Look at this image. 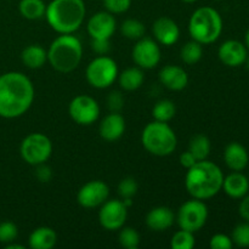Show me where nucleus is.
<instances>
[{
	"mask_svg": "<svg viewBox=\"0 0 249 249\" xmlns=\"http://www.w3.org/2000/svg\"><path fill=\"white\" fill-rule=\"evenodd\" d=\"M33 101V83L26 74L7 72L0 75V117L18 118L31 108Z\"/></svg>",
	"mask_w": 249,
	"mask_h": 249,
	"instance_id": "obj_1",
	"label": "nucleus"
},
{
	"mask_svg": "<svg viewBox=\"0 0 249 249\" xmlns=\"http://www.w3.org/2000/svg\"><path fill=\"white\" fill-rule=\"evenodd\" d=\"M224 174L213 162L203 160L195 163L187 169L185 187L192 198L209 199L223 189Z\"/></svg>",
	"mask_w": 249,
	"mask_h": 249,
	"instance_id": "obj_2",
	"label": "nucleus"
},
{
	"mask_svg": "<svg viewBox=\"0 0 249 249\" xmlns=\"http://www.w3.org/2000/svg\"><path fill=\"white\" fill-rule=\"evenodd\" d=\"M87 15L83 0H51L45 16L51 28L60 34H72L80 28Z\"/></svg>",
	"mask_w": 249,
	"mask_h": 249,
	"instance_id": "obj_3",
	"label": "nucleus"
},
{
	"mask_svg": "<svg viewBox=\"0 0 249 249\" xmlns=\"http://www.w3.org/2000/svg\"><path fill=\"white\" fill-rule=\"evenodd\" d=\"M82 57V43L72 34H61L51 43L48 50L49 63L60 73L73 72L79 66Z\"/></svg>",
	"mask_w": 249,
	"mask_h": 249,
	"instance_id": "obj_4",
	"label": "nucleus"
},
{
	"mask_svg": "<svg viewBox=\"0 0 249 249\" xmlns=\"http://www.w3.org/2000/svg\"><path fill=\"white\" fill-rule=\"evenodd\" d=\"M223 32L220 14L211 6H202L192 14L189 21V33L194 40L202 45L218 40Z\"/></svg>",
	"mask_w": 249,
	"mask_h": 249,
	"instance_id": "obj_5",
	"label": "nucleus"
},
{
	"mask_svg": "<svg viewBox=\"0 0 249 249\" xmlns=\"http://www.w3.org/2000/svg\"><path fill=\"white\" fill-rule=\"evenodd\" d=\"M141 142L145 150L157 157L172 155L178 145L174 130L165 122H151L143 128Z\"/></svg>",
	"mask_w": 249,
	"mask_h": 249,
	"instance_id": "obj_6",
	"label": "nucleus"
},
{
	"mask_svg": "<svg viewBox=\"0 0 249 249\" xmlns=\"http://www.w3.org/2000/svg\"><path fill=\"white\" fill-rule=\"evenodd\" d=\"M85 77L92 88L106 89L118 78V66L113 58L100 55L88 65Z\"/></svg>",
	"mask_w": 249,
	"mask_h": 249,
	"instance_id": "obj_7",
	"label": "nucleus"
},
{
	"mask_svg": "<svg viewBox=\"0 0 249 249\" xmlns=\"http://www.w3.org/2000/svg\"><path fill=\"white\" fill-rule=\"evenodd\" d=\"M22 160L31 165L45 163L53 153V142L41 133H32L22 140L19 147Z\"/></svg>",
	"mask_w": 249,
	"mask_h": 249,
	"instance_id": "obj_8",
	"label": "nucleus"
},
{
	"mask_svg": "<svg viewBox=\"0 0 249 249\" xmlns=\"http://www.w3.org/2000/svg\"><path fill=\"white\" fill-rule=\"evenodd\" d=\"M207 219H208V208L203 201L197 198L185 202L179 208L177 216L180 229L194 233L206 225Z\"/></svg>",
	"mask_w": 249,
	"mask_h": 249,
	"instance_id": "obj_9",
	"label": "nucleus"
},
{
	"mask_svg": "<svg viewBox=\"0 0 249 249\" xmlns=\"http://www.w3.org/2000/svg\"><path fill=\"white\" fill-rule=\"evenodd\" d=\"M73 121L79 125H91L100 116V106L95 99L88 95H78L68 106Z\"/></svg>",
	"mask_w": 249,
	"mask_h": 249,
	"instance_id": "obj_10",
	"label": "nucleus"
},
{
	"mask_svg": "<svg viewBox=\"0 0 249 249\" xmlns=\"http://www.w3.org/2000/svg\"><path fill=\"white\" fill-rule=\"evenodd\" d=\"M128 207L119 199L106 201L99 212V221L105 230H121L126 221Z\"/></svg>",
	"mask_w": 249,
	"mask_h": 249,
	"instance_id": "obj_11",
	"label": "nucleus"
},
{
	"mask_svg": "<svg viewBox=\"0 0 249 249\" xmlns=\"http://www.w3.org/2000/svg\"><path fill=\"white\" fill-rule=\"evenodd\" d=\"M133 60L141 70L155 68L160 61V48L153 39L141 38L133 48Z\"/></svg>",
	"mask_w": 249,
	"mask_h": 249,
	"instance_id": "obj_12",
	"label": "nucleus"
},
{
	"mask_svg": "<svg viewBox=\"0 0 249 249\" xmlns=\"http://www.w3.org/2000/svg\"><path fill=\"white\" fill-rule=\"evenodd\" d=\"M109 196L107 184L101 180H91L80 187L77 194V201L82 207L88 209L102 206Z\"/></svg>",
	"mask_w": 249,
	"mask_h": 249,
	"instance_id": "obj_13",
	"label": "nucleus"
},
{
	"mask_svg": "<svg viewBox=\"0 0 249 249\" xmlns=\"http://www.w3.org/2000/svg\"><path fill=\"white\" fill-rule=\"evenodd\" d=\"M116 18L111 12L100 11L90 17L87 29L91 39H111L116 32Z\"/></svg>",
	"mask_w": 249,
	"mask_h": 249,
	"instance_id": "obj_14",
	"label": "nucleus"
},
{
	"mask_svg": "<svg viewBox=\"0 0 249 249\" xmlns=\"http://www.w3.org/2000/svg\"><path fill=\"white\" fill-rule=\"evenodd\" d=\"M153 36L156 40L165 46H170L179 40L180 28L174 19L162 16L153 22Z\"/></svg>",
	"mask_w": 249,
	"mask_h": 249,
	"instance_id": "obj_15",
	"label": "nucleus"
},
{
	"mask_svg": "<svg viewBox=\"0 0 249 249\" xmlns=\"http://www.w3.org/2000/svg\"><path fill=\"white\" fill-rule=\"evenodd\" d=\"M218 56L225 66L238 67L246 62L247 48L238 40H226L219 48Z\"/></svg>",
	"mask_w": 249,
	"mask_h": 249,
	"instance_id": "obj_16",
	"label": "nucleus"
},
{
	"mask_svg": "<svg viewBox=\"0 0 249 249\" xmlns=\"http://www.w3.org/2000/svg\"><path fill=\"white\" fill-rule=\"evenodd\" d=\"M124 131H125V119L119 112H112L107 114L99 126L100 136L109 142L121 139Z\"/></svg>",
	"mask_w": 249,
	"mask_h": 249,
	"instance_id": "obj_17",
	"label": "nucleus"
},
{
	"mask_svg": "<svg viewBox=\"0 0 249 249\" xmlns=\"http://www.w3.org/2000/svg\"><path fill=\"white\" fill-rule=\"evenodd\" d=\"M160 82L167 89L180 91L189 84V75L186 71L180 66L167 65L160 71Z\"/></svg>",
	"mask_w": 249,
	"mask_h": 249,
	"instance_id": "obj_18",
	"label": "nucleus"
},
{
	"mask_svg": "<svg viewBox=\"0 0 249 249\" xmlns=\"http://www.w3.org/2000/svg\"><path fill=\"white\" fill-rule=\"evenodd\" d=\"M175 215L168 207H156L151 209L146 215V225L150 230L156 232H162L172 228L174 224Z\"/></svg>",
	"mask_w": 249,
	"mask_h": 249,
	"instance_id": "obj_19",
	"label": "nucleus"
},
{
	"mask_svg": "<svg viewBox=\"0 0 249 249\" xmlns=\"http://www.w3.org/2000/svg\"><path fill=\"white\" fill-rule=\"evenodd\" d=\"M224 160L233 172H241L248 165L249 156L245 146L238 142H231L224 151Z\"/></svg>",
	"mask_w": 249,
	"mask_h": 249,
	"instance_id": "obj_20",
	"label": "nucleus"
},
{
	"mask_svg": "<svg viewBox=\"0 0 249 249\" xmlns=\"http://www.w3.org/2000/svg\"><path fill=\"white\" fill-rule=\"evenodd\" d=\"M223 190L232 198H242L248 194L249 180L246 175L241 174L240 172H235L224 178Z\"/></svg>",
	"mask_w": 249,
	"mask_h": 249,
	"instance_id": "obj_21",
	"label": "nucleus"
},
{
	"mask_svg": "<svg viewBox=\"0 0 249 249\" xmlns=\"http://www.w3.org/2000/svg\"><path fill=\"white\" fill-rule=\"evenodd\" d=\"M57 242V235L48 226H40L29 235V247L32 249H51Z\"/></svg>",
	"mask_w": 249,
	"mask_h": 249,
	"instance_id": "obj_22",
	"label": "nucleus"
},
{
	"mask_svg": "<svg viewBox=\"0 0 249 249\" xmlns=\"http://www.w3.org/2000/svg\"><path fill=\"white\" fill-rule=\"evenodd\" d=\"M21 60L26 67L31 70H38L41 68L48 61V51L40 45H29L23 49L21 53Z\"/></svg>",
	"mask_w": 249,
	"mask_h": 249,
	"instance_id": "obj_23",
	"label": "nucleus"
},
{
	"mask_svg": "<svg viewBox=\"0 0 249 249\" xmlns=\"http://www.w3.org/2000/svg\"><path fill=\"white\" fill-rule=\"evenodd\" d=\"M119 85L125 91H135L142 85L145 80L142 70L140 67H130L124 70L118 75Z\"/></svg>",
	"mask_w": 249,
	"mask_h": 249,
	"instance_id": "obj_24",
	"label": "nucleus"
},
{
	"mask_svg": "<svg viewBox=\"0 0 249 249\" xmlns=\"http://www.w3.org/2000/svg\"><path fill=\"white\" fill-rule=\"evenodd\" d=\"M18 10L24 18L34 21L45 16L46 5L44 0H21Z\"/></svg>",
	"mask_w": 249,
	"mask_h": 249,
	"instance_id": "obj_25",
	"label": "nucleus"
},
{
	"mask_svg": "<svg viewBox=\"0 0 249 249\" xmlns=\"http://www.w3.org/2000/svg\"><path fill=\"white\" fill-rule=\"evenodd\" d=\"M212 150L211 140L203 134H197L190 140L189 151L197 160H207Z\"/></svg>",
	"mask_w": 249,
	"mask_h": 249,
	"instance_id": "obj_26",
	"label": "nucleus"
},
{
	"mask_svg": "<svg viewBox=\"0 0 249 249\" xmlns=\"http://www.w3.org/2000/svg\"><path fill=\"white\" fill-rule=\"evenodd\" d=\"M202 56H203L202 44L194 39L191 41H187L180 50V57L186 65H195L201 60Z\"/></svg>",
	"mask_w": 249,
	"mask_h": 249,
	"instance_id": "obj_27",
	"label": "nucleus"
},
{
	"mask_svg": "<svg viewBox=\"0 0 249 249\" xmlns=\"http://www.w3.org/2000/svg\"><path fill=\"white\" fill-rule=\"evenodd\" d=\"M175 112H177V107H175L174 102L170 100H160L153 106L152 116L155 121L168 123L174 118Z\"/></svg>",
	"mask_w": 249,
	"mask_h": 249,
	"instance_id": "obj_28",
	"label": "nucleus"
},
{
	"mask_svg": "<svg viewBox=\"0 0 249 249\" xmlns=\"http://www.w3.org/2000/svg\"><path fill=\"white\" fill-rule=\"evenodd\" d=\"M145 32V24L141 21H139V19L128 18L121 26L122 36L130 39V40H139V39L142 38Z\"/></svg>",
	"mask_w": 249,
	"mask_h": 249,
	"instance_id": "obj_29",
	"label": "nucleus"
},
{
	"mask_svg": "<svg viewBox=\"0 0 249 249\" xmlns=\"http://www.w3.org/2000/svg\"><path fill=\"white\" fill-rule=\"evenodd\" d=\"M196 245L194 232H190L187 230H180L172 237V246L173 249H192Z\"/></svg>",
	"mask_w": 249,
	"mask_h": 249,
	"instance_id": "obj_30",
	"label": "nucleus"
},
{
	"mask_svg": "<svg viewBox=\"0 0 249 249\" xmlns=\"http://www.w3.org/2000/svg\"><path fill=\"white\" fill-rule=\"evenodd\" d=\"M119 245L126 249H136L140 246V235L133 228H122L118 236Z\"/></svg>",
	"mask_w": 249,
	"mask_h": 249,
	"instance_id": "obj_31",
	"label": "nucleus"
},
{
	"mask_svg": "<svg viewBox=\"0 0 249 249\" xmlns=\"http://www.w3.org/2000/svg\"><path fill=\"white\" fill-rule=\"evenodd\" d=\"M232 242L238 247H249V223L236 226L232 231Z\"/></svg>",
	"mask_w": 249,
	"mask_h": 249,
	"instance_id": "obj_32",
	"label": "nucleus"
},
{
	"mask_svg": "<svg viewBox=\"0 0 249 249\" xmlns=\"http://www.w3.org/2000/svg\"><path fill=\"white\" fill-rule=\"evenodd\" d=\"M18 236V229L16 224L12 221H4L0 223V242L1 243H11L16 240Z\"/></svg>",
	"mask_w": 249,
	"mask_h": 249,
	"instance_id": "obj_33",
	"label": "nucleus"
},
{
	"mask_svg": "<svg viewBox=\"0 0 249 249\" xmlns=\"http://www.w3.org/2000/svg\"><path fill=\"white\" fill-rule=\"evenodd\" d=\"M138 182L134 178H125L118 185V194L122 198H131L138 192Z\"/></svg>",
	"mask_w": 249,
	"mask_h": 249,
	"instance_id": "obj_34",
	"label": "nucleus"
},
{
	"mask_svg": "<svg viewBox=\"0 0 249 249\" xmlns=\"http://www.w3.org/2000/svg\"><path fill=\"white\" fill-rule=\"evenodd\" d=\"M104 6L112 15L124 14L130 9L131 0H104Z\"/></svg>",
	"mask_w": 249,
	"mask_h": 249,
	"instance_id": "obj_35",
	"label": "nucleus"
},
{
	"mask_svg": "<svg viewBox=\"0 0 249 249\" xmlns=\"http://www.w3.org/2000/svg\"><path fill=\"white\" fill-rule=\"evenodd\" d=\"M209 246L213 249H231L233 246L232 240L224 233H216L211 238Z\"/></svg>",
	"mask_w": 249,
	"mask_h": 249,
	"instance_id": "obj_36",
	"label": "nucleus"
},
{
	"mask_svg": "<svg viewBox=\"0 0 249 249\" xmlns=\"http://www.w3.org/2000/svg\"><path fill=\"white\" fill-rule=\"evenodd\" d=\"M108 108L112 112H119L124 106V97L119 91H112L107 99Z\"/></svg>",
	"mask_w": 249,
	"mask_h": 249,
	"instance_id": "obj_37",
	"label": "nucleus"
},
{
	"mask_svg": "<svg viewBox=\"0 0 249 249\" xmlns=\"http://www.w3.org/2000/svg\"><path fill=\"white\" fill-rule=\"evenodd\" d=\"M36 179L40 182H49L53 178V172H51V168L45 165V163H41V164L36 165Z\"/></svg>",
	"mask_w": 249,
	"mask_h": 249,
	"instance_id": "obj_38",
	"label": "nucleus"
},
{
	"mask_svg": "<svg viewBox=\"0 0 249 249\" xmlns=\"http://www.w3.org/2000/svg\"><path fill=\"white\" fill-rule=\"evenodd\" d=\"M91 49L99 55H106L109 51V39H91Z\"/></svg>",
	"mask_w": 249,
	"mask_h": 249,
	"instance_id": "obj_39",
	"label": "nucleus"
},
{
	"mask_svg": "<svg viewBox=\"0 0 249 249\" xmlns=\"http://www.w3.org/2000/svg\"><path fill=\"white\" fill-rule=\"evenodd\" d=\"M179 160H180V164H181L182 167L186 168V169H189V168H191L192 165L195 164V163L198 162V160H197L196 158L192 156V153L190 152L189 150H187L186 152L181 153V155H180Z\"/></svg>",
	"mask_w": 249,
	"mask_h": 249,
	"instance_id": "obj_40",
	"label": "nucleus"
},
{
	"mask_svg": "<svg viewBox=\"0 0 249 249\" xmlns=\"http://www.w3.org/2000/svg\"><path fill=\"white\" fill-rule=\"evenodd\" d=\"M240 214L245 220L249 221V195L242 199L240 204Z\"/></svg>",
	"mask_w": 249,
	"mask_h": 249,
	"instance_id": "obj_41",
	"label": "nucleus"
},
{
	"mask_svg": "<svg viewBox=\"0 0 249 249\" xmlns=\"http://www.w3.org/2000/svg\"><path fill=\"white\" fill-rule=\"evenodd\" d=\"M6 249H24V246L21 245H12L11 243H7L6 245Z\"/></svg>",
	"mask_w": 249,
	"mask_h": 249,
	"instance_id": "obj_42",
	"label": "nucleus"
},
{
	"mask_svg": "<svg viewBox=\"0 0 249 249\" xmlns=\"http://www.w3.org/2000/svg\"><path fill=\"white\" fill-rule=\"evenodd\" d=\"M245 40H246V46H247V48L249 49V29L247 31V33H246Z\"/></svg>",
	"mask_w": 249,
	"mask_h": 249,
	"instance_id": "obj_43",
	"label": "nucleus"
},
{
	"mask_svg": "<svg viewBox=\"0 0 249 249\" xmlns=\"http://www.w3.org/2000/svg\"><path fill=\"white\" fill-rule=\"evenodd\" d=\"M181 1L186 2V4H192V2H196L197 0H181Z\"/></svg>",
	"mask_w": 249,
	"mask_h": 249,
	"instance_id": "obj_44",
	"label": "nucleus"
},
{
	"mask_svg": "<svg viewBox=\"0 0 249 249\" xmlns=\"http://www.w3.org/2000/svg\"><path fill=\"white\" fill-rule=\"evenodd\" d=\"M246 67H247V70L249 71V57L247 56V58H246Z\"/></svg>",
	"mask_w": 249,
	"mask_h": 249,
	"instance_id": "obj_45",
	"label": "nucleus"
},
{
	"mask_svg": "<svg viewBox=\"0 0 249 249\" xmlns=\"http://www.w3.org/2000/svg\"><path fill=\"white\" fill-rule=\"evenodd\" d=\"M216 1H221V0H216Z\"/></svg>",
	"mask_w": 249,
	"mask_h": 249,
	"instance_id": "obj_46",
	"label": "nucleus"
}]
</instances>
